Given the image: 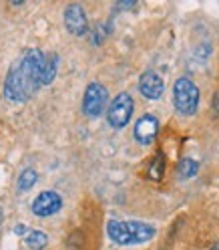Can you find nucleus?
Wrapping results in <instances>:
<instances>
[{
	"label": "nucleus",
	"mask_w": 219,
	"mask_h": 250,
	"mask_svg": "<svg viewBox=\"0 0 219 250\" xmlns=\"http://www.w3.org/2000/svg\"><path fill=\"white\" fill-rule=\"evenodd\" d=\"M133 109H135L133 97L129 95V93H119V95L111 101V105H109V111H107V121H109V125H111V127H115V129L125 127V125L131 121Z\"/></svg>",
	"instance_id": "20e7f679"
},
{
	"label": "nucleus",
	"mask_w": 219,
	"mask_h": 250,
	"mask_svg": "<svg viewBox=\"0 0 219 250\" xmlns=\"http://www.w3.org/2000/svg\"><path fill=\"white\" fill-rule=\"evenodd\" d=\"M2 220H4V214H2V208H0V224H2Z\"/></svg>",
	"instance_id": "f3484780"
},
{
	"label": "nucleus",
	"mask_w": 219,
	"mask_h": 250,
	"mask_svg": "<svg viewBox=\"0 0 219 250\" xmlns=\"http://www.w3.org/2000/svg\"><path fill=\"white\" fill-rule=\"evenodd\" d=\"M163 176V160H161V155L157 158V162H155V166L151 167V178H155V180H159Z\"/></svg>",
	"instance_id": "4468645a"
},
{
	"label": "nucleus",
	"mask_w": 219,
	"mask_h": 250,
	"mask_svg": "<svg viewBox=\"0 0 219 250\" xmlns=\"http://www.w3.org/2000/svg\"><path fill=\"white\" fill-rule=\"evenodd\" d=\"M117 6H119V8H133V6H135V2H119Z\"/></svg>",
	"instance_id": "dca6fc26"
},
{
	"label": "nucleus",
	"mask_w": 219,
	"mask_h": 250,
	"mask_svg": "<svg viewBox=\"0 0 219 250\" xmlns=\"http://www.w3.org/2000/svg\"><path fill=\"white\" fill-rule=\"evenodd\" d=\"M215 250H219V248H215Z\"/></svg>",
	"instance_id": "a211bd4d"
},
{
	"label": "nucleus",
	"mask_w": 219,
	"mask_h": 250,
	"mask_svg": "<svg viewBox=\"0 0 219 250\" xmlns=\"http://www.w3.org/2000/svg\"><path fill=\"white\" fill-rule=\"evenodd\" d=\"M24 240H26V246H28L30 250H42V248H46V244H49V236H46L42 230L28 232Z\"/></svg>",
	"instance_id": "9b49d317"
},
{
	"label": "nucleus",
	"mask_w": 219,
	"mask_h": 250,
	"mask_svg": "<svg viewBox=\"0 0 219 250\" xmlns=\"http://www.w3.org/2000/svg\"><path fill=\"white\" fill-rule=\"evenodd\" d=\"M155 230L151 224L133 222V220H111L107 224V234L119 246H133L149 242L155 236Z\"/></svg>",
	"instance_id": "f03ea898"
},
{
	"label": "nucleus",
	"mask_w": 219,
	"mask_h": 250,
	"mask_svg": "<svg viewBox=\"0 0 219 250\" xmlns=\"http://www.w3.org/2000/svg\"><path fill=\"white\" fill-rule=\"evenodd\" d=\"M60 208H62V198L53 190L40 192L33 202V214H36L40 218H49V216L56 214Z\"/></svg>",
	"instance_id": "423d86ee"
},
{
	"label": "nucleus",
	"mask_w": 219,
	"mask_h": 250,
	"mask_svg": "<svg viewBox=\"0 0 219 250\" xmlns=\"http://www.w3.org/2000/svg\"><path fill=\"white\" fill-rule=\"evenodd\" d=\"M139 91L145 99L157 101V99H161L163 91H165V83L155 71H145L139 79Z\"/></svg>",
	"instance_id": "6e6552de"
},
{
	"label": "nucleus",
	"mask_w": 219,
	"mask_h": 250,
	"mask_svg": "<svg viewBox=\"0 0 219 250\" xmlns=\"http://www.w3.org/2000/svg\"><path fill=\"white\" fill-rule=\"evenodd\" d=\"M159 133V121L155 115H143L137 123H135V139L141 146H149L155 142V137Z\"/></svg>",
	"instance_id": "1a4fd4ad"
},
{
	"label": "nucleus",
	"mask_w": 219,
	"mask_h": 250,
	"mask_svg": "<svg viewBox=\"0 0 219 250\" xmlns=\"http://www.w3.org/2000/svg\"><path fill=\"white\" fill-rule=\"evenodd\" d=\"M58 71V55L56 53H49L44 55V67H42V87L51 85L56 77Z\"/></svg>",
	"instance_id": "9d476101"
},
{
	"label": "nucleus",
	"mask_w": 219,
	"mask_h": 250,
	"mask_svg": "<svg viewBox=\"0 0 219 250\" xmlns=\"http://www.w3.org/2000/svg\"><path fill=\"white\" fill-rule=\"evenodd\" d=\"M107 99H109L107 89L101 83H91L83 97V113L87 117H99L105 111Z\"/></svg>",
	"instance_id": "39448f33"
},
{
	"label": "nucleus",
	"mask_w": 219,
	"mask_h": 250,
	"mask_svg": "<svg viewBox=\"0 0 219 250\" xmlns=\"http://www.w3.org/2000/svg\"><path fill=\"white\" fill-rule=\"evenodd\" d=\"M173 103L175 109L181 115H193L199 107V89L197 85L187 79V77H181V79L175 81L173 85Z\"/></svg>",
	"instance_id": "7ed1b4c3"
},
{
	"label": "nucleus",
	"mask_w": 219,
	"mask_h": 250,
	"mask_svg": "<svg viewBox=\"0 0 219 250\" xmlns=\"http://www.w3.org/2000/svg\"><path fill=\"white\" fill-rule=\"evenodd\" d=\"M44 53L38 49L24 51L10 65L4 79V97L12 103H24L42 87Z\"/></svg>",
	"instance_id": "f257e3e1"
},
{
	"label": "nucleus",
	"mask_w": 219,
	"mask_h": 250,
	"mask_svg": "<svg viewBox=\"0 0 219 250\" xmlns=\"http://www.w3.org/2000/svg\"><path fill=\"white\" fill-rule=\"evenodd\" d=\"M65 26H67L69 33L74 35V37L87 35L89 22H87V14H85V10H83L81 4L67 6V10H65Z\"/></svg>",
	"instance_id": "0eeeda50"
},
{
	"label": "nucleus",
	"mask_w": 219,
	"mask_h": 250,
	"mask_svg": "<svg viewBox=\"0 0 219 250\" xmlns=\"http://www.w3.org/2000/svg\"><path fill=\"white\" fill-rule=\"evenodd\" d=\"M36 180H38L36 169H33V167L22 169V174L18 176V190L20 192H26V190H30V188H35Z\"/></svg>",
	"instance_id": "ddd939ff"
},
{
	"label": "nucleus",
	"mask_w": 219,
	"mask_h": 250,
	"mask_svg": "<svg viewBox=\"0 0 219 250\" xmlns=\"http://www.w3.org/2000/svg\"><path fill=\"white\" fill-rule=\"evenodd\" d=\"M24 232H26V226H24V224H18V226H14V234H18V236H22Z\"/></svg>",
	"instance_id": "2eb2a0df"
},
{
	"label": "nucleus",
	"mask_w": 219,
	"mask_h": 250,
	"mask_svg": "<svg viewBox=\"0 0 219 250\" xmlns=\"http://www.w3.org/2000/svg\"><path fill=\"white\" fill-rule=\"evenodd\" d=\"M197 169H199V164H197L195 160L183 158V160L179 162V166H177V176H179L181 180H189V178H193V176L197 174Z\"/></svg>",
	"instance_id": "f8f14e48"
}]
</instances>
